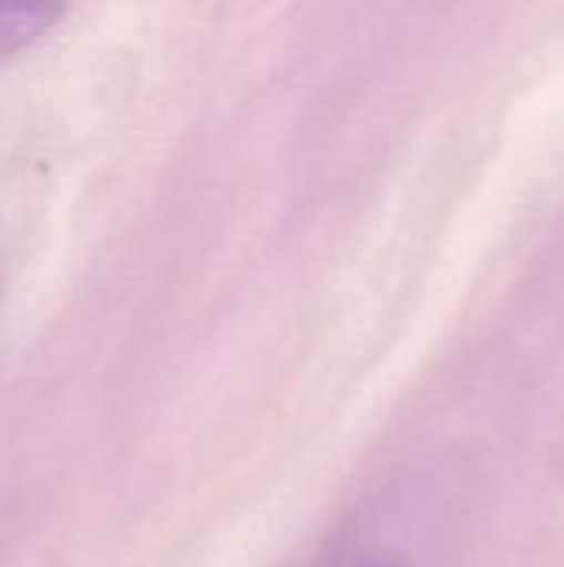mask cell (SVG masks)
<instances>
[{"mask_svg": "<svg viewBox=\"0 0 564 567\" xmlns=\"http://www.w3.org/2000/svg\"><path fill=\"white\" fill-rule=\"evenodd\" d=\"M369 567H406V565H396V561H379V565H369Z\"/></svg>", "mask_w": 564, "mask_h": 567, "instance_id": "2", "label": "cell"}, {"mask_svg": "<svg viewBox=\"0 0 564 567\" xmlns=\"http://www.w3.org/2000/svg\"><path fill=\"white\" fill-rule=\"evenodd\" d=\"M66 13V0H0V70L33 50Z\"/></svg>", "mask_w": 564, "mask_h": 567, "instance_id": "1", "label": "cell"}]
</instances>
